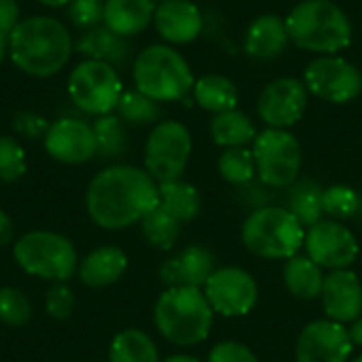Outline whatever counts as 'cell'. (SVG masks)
Here are the masks:
<instances>
[{"instance_id":"484cf974","label":"cell","mask_w":362,"mask_h":362,"mask_svg":"<svg viewBox=\"0 0 362 362\" xmlns=\"http://www.w3.org/2000/svg\"><path fill=\"white\" fill-rule=\"evenodd\" d=\"M284 284L288 293L301 301L320 299L325 274L322 267L316 265L310 257H291L284 265Z\"/></svg>"},{"instance_id":"2e32d148","label":"cell","mask_w":362,"mask_h":362,"mask_svg":"<svg viewBox=\"0 0 362 362\" xmlns=\"http://www.w3.org/2000/svg\"><path fill=\"white\" fill-rule=\"evenodd\" d=\"M352 348L354 344L346 325L316 320L301 331L295 358L297 362H348Z\"/></svg>"},{"instance_id":"7a4b0ae2","label":"cell","mask_w":362,"mask_h":362,"mask_svg":"<svg viewBox=\"0 0 362 362\" xmlns=\"http://www.w3.org/2000/svg\"><path fill=\"white\" fill-rule=\"evenodd\" d=\"M74 53V40L64 21L51 15L21 19L8 34V57L28 76L49 78L62 72Z\"/></svg>"},{"instance_id":"e0dca14e","label":"cell","mask_w":362,"mask_h":362,"mask_svg":"<svg viewBox=\"0 0 362 362\" xmlns=\"http://www.w3.org/2000/svg\"><path fill=\"white\" fill-rule=\"evenodd\" d=\"M153 25L165 45H189L204 32V15L191 0H161L155 6Z\"/></svg>"},{"instance_id":"4dcf8cb0","label":"cell","mask_w":362,"mask_h":362,"mask_svg":"<svg viewBox=\"0 0 362 362\" xmlns=\"http://www.w3.org/2000/svg\"><path fill=\"white\" fill-rule=\"evenodd\" d=\"M142 235L144 240L157 250H172L180 238V225L165 208L157 206L148 212L142 221Z\"/></svg>"},{"instance_id":"8fae6325","label":"cell","mask_w":362,"mask_h":362,"mask_svg":"<svg viewBox=\"0 0 362 362\" xmlns=\"http://www.w3.org/2000/svg\"><path fill=\"white\" fill-rule=\"evenodd\" d=\"M312 95L329 104H348L362 93L361 68L341 55H318L303 72Z\"/></svg>"},{"instance_id":"83f0119b","label":"cell","mask_w":362,"mask_h":362,"mask_svg":"<svg viewBox=\"0 0 362 362\" xmlns=\"http://www.w3.org/2000/svg\"><path fill=\"white\" fill-rule=\"evenodd\" d=\"M288 212L295 214V218L303 227H312L318 221H322V193L325 189L314 180H297L288 187Z\"/></svg>"},{"instance_id":"f1b7e54d","label":"cell","mask_w":362,"mask_h":362,"mask_svg":"<svg viewBox=\"0 0 362 362\" xmlns=\"http://www.w3.org/2000/svg\"><path fill=\"white\" fill-rule=\"evenodd\" d=\"M108 362H159V352L144 331L127 329L112 339Z\"/></svg>"},{"instance_id":"8992f818","label":"cell","mask_w":362,"mask_h":362,"mask_svg":"<svg viewBox=\"0 0 362 362\" xmlns=\"http://www.w3.org/2000/svg\"><path fill=\"white\" fill-rule=\"evenodd\" d=\"M242 242L261 259L288 261L305 244V227L286 208L261 206L244 221Z\"/></svg>"},{"instance_id":"bcb514c9","label":"cell","mask_w":362,"mask_h":362,"mask_svg":"<svg viewBox=\"0 0 362 362\" xmlns=\"http://www.w3.org/2000/svg\"><path fill=\"white\" fill-rule=\"evenodd\" d=\"M163 362H202L197 361V358H193V356H185V354H176V356H170V358H165Z\"/></svg>"},{"instance_id":"7402d4cb","label":"cell","mask_w":362,"mask_h":362,"mask_svg":"<svg viewBox=\"0 0 362 362\" xmlns=\"http://www.w3.org/2000/svg\"><path fill=\"white\" fill-rule=\"evenodd\" d=\"M155 6V0H104L102 23L110 32L132 38L153 23Z\"/></svg>"},{"instance_id":"30bf717a","label":"cell","mask_w":362,"mask_h":362,"mask_svg":"<svg viewBox=\"0 0 362 362\" xmlns=\"http://www.w3.org/2000/svg\"><path fill=\"white\" fill-rule=\"evenodd\" d=\"M193 151V138L185 123L168 119L159 121L144 146V170L159 182L180 180Z\"/></svg>"},{"instance_id":"5bb4252c","label":"cell","mask_w":362,"mask_h":362,"mask_svg":"<svg viewBox=\"0 0 362 362\" xmlns=\"http://www.w3.org/2000/svg\"><path fill=\"white\" fill-rule=\"evenodd\" d=\"M308 257L322 269H348L358 257V242L354 233L339 221L322 218L305 231Z\"/></svg>"},{"instance_id":"6da1fadb","label":"cell","mask_w":362,"mask_h":362,"mask_svg":"<svg viewBox=\"0 0 362 362\" xmlns=\"http://www.w3.org/2000/svg\"><path fill=\"white\" fill-rule=\"evenodd\" d=\"M85 204L98 227L119 231L140 223L159 206V185L142 168L110 165L91 178Z\"/></svg>"},{"instance_id":"9c48e42d","label":"cell","mask_w":362,"mask_h":362,"mask_svg":"<svg viewBox=\"0 0 362 362\" xmlns=\"http://www.w3.org/2000/svg\"><path fill=\"white\" fill-rule=\"evenodd\" d=\"M257 176L263 185L274 189H288L299 180L301 172V144L288 129L267 127L257 134L252 142Z\"/></svg>"},{"instance_id":"4316f807","label":"cell","mask_w":362,"mask_h":362,"mask_svg":"<svg viewBox=\"0 0 362 362\" xmlns=\"http://www.w3.org/2000/svg\"><path fill=\"white\" fill-rule=\"evenodd\" d=\"M159 206L165 208L178 223H191L202 210L199 191L185 180L159 182Z\"/></svg>"},{"instance_id":"cb8c5ba5","label":"cell","mask_w":362,"mask_h":362,"mask_svg":"<svg viewBox=\"0 0 362 362\" xmlns=\"http://www.w3.org/2000/svg\"><path fill=\"white\" fill-rule=\"evenodd\" d=\"M193 100L206 112L221 115V112H227V110L238 108L240 91H238V85L229 76H223V74H206L202 78H195Z\"/></svg>"},{"instance_id":"ac0fdd59","label":"cell","mask_w":362,"mask_h":362,"mask_svg":"<svg viewBox=\"0 0 362 362\" xmlns=\"http://www.w3.org/2000/svg\"><path fill=\"white\" fill-rule=\"evenodd\" d=\"M320 301L329 320L348 325L362 316V284L350 269H337L325 276Z\"/></svg>"},{"instance_id":"c3c4849f","label":"cell","mask_w":362,"mask_h":362,"mask_svg":"<svg viewBox=\"0 0 362 362\" xmlns=\"http://www.w3.org/2000/svg\"><path fill=\"white\" fill-rule=\"evenodd\" d=\"M155 2H161V0H155Z\"/></svg>"},{"instance_id":"7bdbcfd3","label":"cell","mask_w":362,"mask_h":362,"mask_svg":"<svg viewBox=\"0 0 362 362\" xmlns=\"http://www.w3.org/2000/svg\"><path fill=\"white\" fill-rule=\"evenodd\" d=\"M348 333H350L352 344H354V346H361L362 348V316L352 322V327L348 329Z\"/></svg>"},{"instance_id":"8d00e7d4","label":"cell","mask_w":362,"mask_h":362,"mask_svg":"<svg viewBox=\"0 0 362 362\" xmlns=\"http://www.w3.org/2000/svg\"><path fill=\"white\" fill-rule=\"evenodd\" d=\"M66 15L76 30H91L104 19V0H70V4L66 6Z\"/></svg>"},{"instance_id":"d4e9b609","label":"cell","mask_w":362,"mask_h":362,"mask_svg":"<svg viewBox=\"0 0 362 362\" xmlns=\"http://www.w3.org/2000/svg\"><path fill=\"white\" fill-rule=\"evenodd\" d=\"M257 125L252 119L233 108L221 115H214L210 121V136L216 146L221 148H238V146H248L257 138Z\"/></svg>"},{"instance_id":"3957f363","label":"cell","mask_w":362,"mask_h":362,"mask_svg":"<svg viewBox=\"0 0 362 362\" xmlns=\"http://www.w3.org/2000/svg\"><path fill=\"white\" fill-rule=\"evenodd\" d=\"M291 42L316 55H339L352 45V21L333 0H301L288 13Z\"/></svg>"},{"instance_id":"b9f144b4","label":"cell","mask_w":362,"mask_h":362,"mask_svg":"<svg viewBox=\"0 0 362 362\" xmlns=\"http://www.w3.org/2000/svg\"><path fill=\"white\" fill-rule=\"evenodd\" d=\"M13 233H15V225L11 216L0 210V246H6L13 240Z\"/></svg>"},{"instance_id":"ba28073f","label":"cell","mask_w":362,"mask_h":362,"mask_svg":"<svg viewBox=\"0 0 362 362\" xmlns=\"http://www.w3.org/2000/svg\"><path fill=\"white\" fill-rule=\"evenodd\" d=\"M123 83L115 66L98 59L78 62L68 76V95L72 104L93 117L110 115L123 95Z\"/></svg>"},{"instance_id":"ee69618b","label":"cell","mask_w":362,"mask_h":362,"mask_svg":"<svg viewBox=\"0 0 362 362\" xmlns=\"http://www.w3.org/2000/svg\"><path fill=\"white\" fill-rule=\"evenodd\" d=\"M6 55H8V34L0 32V66L6 59Z\"/></svg>"},{"instance_id":"e575fe53","label":"cell","mask_w":362,"mask_h":362,"mask_svg":"<svg viewBox=\"0 0 362 362\" xmlns=\"http://www.w3.org/2000/svg\"><path fill=\"white\" fill-rule=\"evenodd\" d=\"M32 318V305L30 299L11 286L0 288V322L8 327H23Z\"/></svg>"},{"instance_id":"ab89813d","label":"cell","mask_w":362,"mask_h":362,"mask_svg":"<svg viewBox=\"0 0 362 362\" xmlns=\"http://www.w3.org/2000/svg\"><path fill=\"white\" fill-rule=\"evenodd\" d=\"M49 125L51 123L42 115L32 110H21L13 117V129L23 138H45Z\"/></svg>"},{"instance_id":"ffe728a7","label":"cell","mask_w":362,"mask_h":362,"mask_svg":"<svg viewBox=\"0 0 362 362\" xmlns=\"http://www.w3.org/2000/svg\"><path fill=\"white\" fill-rule=\"evenodd\" d=\"M291 45L286 21L274 13L259 15L252 19L244 34V53L257 62H272L284 55Z\"/></svg>"},{"instance_id":"f35d334b","label":"cell","mask_w":362,"mask_h":362,"mask_svg":"<svg viewBox=\"0 0 362 362\" xmlns=\"http://www.w3.org/2000/svg\"><path fill=\"white\" fill-rule=\"evenodd\" d=\"M208 362H259L257 354L240 341H223L210 350Z\"/></svg>"},{"instance_id":"1f68e13d","label":"cell","mask_w":362,"mask_h":362,"mask_svg":"<svg viewBox=\"0 0 362 362\" xmlns=\"http://www.w3.org/2000/svg\"><path fill=\"white\" fill-rule=\"evenodd\" d=\"M95 140H98V155L106 159H117L127 151V132L125 123L117 115H102L93 123Z\"/></svg>"},{"instance_id":"4fadbf2b","label":"cell","mask_w":362,"mask_h":362,"mask_svg":"<svg viewBox=\"0 0 362 362\" xmlns=\"http://www.w3.org/2000/svg\"><path fill=\"white\" fill-rule=\"evenodd\" d=\"M204 295L214 314L240 318L255 310L259 301V286L255 278L240 267L216 269L204 286Z\"/></svg>"},{"instance_id":"7c38bea8","label":"cell","mask_w":362,"mask_h":362,"mask_svg":"<svg viewBox=\"0 0 362 362\" xmlns=\"http://www.w3.org/2000/svg\"><path fill=\"white\" fill-rule=\"evenodd\" d=\"M310 102V91L303 81L295 76H280L267 83L257 100V115L267 127L291 129L297 125Z\"/></svg>"},{"instance_id":"60d3db41","label":"cell","mask_w":362,"mask_h":362,"mask_svg":"<svg viewBox=\"0 0 362 362\" xmlns=\"http://www.w3.org/2000/svg\"><path fill=\"white\" fill-rule=\"evenodd\" d=\"M21 21V8L17 0H0V32L11 34Z\"/></svg>"},{"instance_id":"74e56055","label":"cell","mask_w":362,"mask_h":362,"mask_svg":"<svg viewBox=\"0 0 362 362\" xmlns=\"http://www.w3.org/2000/svg\"><path fill=\"white\" fill-rule=\"evenodd\" d=\"M45 308L49 316H53L55 320H66L74 312V293L66 282H53V286L47 293Z\"/></svg>"},{"instance_id":"277c9868","label":"cell","mask_w":362,"mask_h":362,"mask_svg":"<svg viewBox=\"0 0 362 362\" xmlns=\"http://www.w3.org/2000/svg\"><path fill=\"white\" fill-rule=\"evenodd\" d=\"M153 320L165 341L189 348L202 344L210 335L214 310L202 288L174 286L157 299Z\"/></svg>"},{"instance_id":"f546056e","label":"cell","mask_w":362,"mask_h":362,"mask_svg":"<svg viewBox=\"0 0 362 362\" xmlns=\"http://www.w3.org/2000/svg\"><path fill=\"white\" fill-rule=\"evenodd\" d=\"M117 117L127 123V125H151L159 123L163 117V108L159 102L151 100L138 89H127L123 91L119 104H117Z\"/></svg>"},{"instance_id":"d6986e66","label":"cell","mask_w":362,"mask_h":362,"mask_svg":"<svg viewBox=\"0 0 362 362\" xmlns=\"http://www.w3.org/2000/svg\"><path fill=\"white\" fill-rule=\"evenodd\" d=\"M216 272V257L212 250L204 246H189L178 257L168 259L161 269L159 278L168 288L174 286H193L202 288Z\"/></svg>"},{"instance_id":"44dd1931","label":"cell","mask_w":362,"mask_h":362,"mask_svg":"<svg viewBox=\"0 0 362 362\" xmlns=\"http://www.w3.org/2000/svg\"><path fill=\"white\" fill-rule=\"evenodd\" d=\"M74 53L83 55L85 59H98L121 68L132 57V45L129 38H123L100 23L78 34V38L74 40Z\"/></svg>"},{"instance_id":"681fc988","label":"cell","mask_w":362,"mask_h":362,"mask_svg":"<svg viewBox=\"0 0 362 362\" xmlns=\"http://www.w3.org/2000/svg\"><path fill=\"white\" fill-rule=\"evenodd\" d=\"M361 74H362V68H361Z\"/></svg>"},{"instance_id":"836d02e7","label":"cell","mask_w":362,"mask_h":362,"mask_svg":"<svg viewBox=\"0 0 362 362\" xmlns=\"http://www.w3.org/2000/svg\"><path fill=\"white\" fill-rule=\"evenodd\" d=\"M361 210V195L346 185H333L322 193V212L331 221H346Z\"/></svg>"},{"instance_id":"603a6c76","label":"cell","mask_w":362,"mask_h":362,"mask_svg":"<svg viewBox=\"0 0 362 362\" xmlns=\"http://www.w3.org/2000/svg\"><path fill=\"white\" fill-rule=\"evenodd\" d=\"M127 272V257L117 246H102L91 250L81 263H78V278L85 286L91 288H104L115 284L123 278Z\"/></svg>"},{"instance_id":"7dc6e473","label":"cell","mask_w":362,"mask_h":362,"mask_svg":"<svg viewBox=\"0 0 362 362\" xmlns=\"http://www.w3.org/2000/svg\"><path fill=\"white\" fill-rule=\"evenodd\" d=\"M352 362H362V356H358V358H354V361Z\"/></svg>"},{"instance_id":"5b68a950","label":"cell","mask_w":362,"mask_h":362,"mask_svg":"<svg viewBox=\"0 0 362 362\" xmlns=\"http://www.w3.org/2000/svg\"><path fill=\"white\" fill-rule=\"evenodd\" d=\"M134 85L151 100L165 104L185 100L195 85V74L172 45H148L134 57Z\"/></svg>"},{"instance_id":"52a82bcc","label":"cell","mask_w":362,"mask_h":362,"mask_svg":"<svg viewBox=\"0 0 362 362\" xmlns=\"http://www.w3.org/2000/svg\"><path fill=\"white\" fill-rule=\"evenodd\" d=\"M13 257L25 274L51 282H68L78 269L72 242L53 231H30L21 235L15 242Z\"/></svg>"},{"instance_id":"d6a6232c","label":"cell","mask_w":362,"mask_h":362,"mask_svg":"<svg viewBox=\"0 0 362 362\" xmlns=\"http://www.w3.org/2000/svg\"><path fill=\"white\" fill-rule=\"evenodd\" d=\"M218 174L229 185H248L257 176V163L252 148L238 146V148H225L218 157Z\"/></svg>"},{"instance_id":"9a60e30c","label":"cell","mask_w":362,"mask_h":362,"mask_svg":"<svg viewBox=\"0 0 362 362\" xmlns=\"http://www.w3.org/2000/svg\"><path fill=\"white\" fill-rule=\"evenodd\" d=\"M42 140L49 157L66 165H81L98 155L93 125L76 117H62L53 121Z\"/></svg>"},{"instance_id":"f6af8a7d","label":"cell","mask_w":362,"mask_h":362,"mask_svg":"<svg viewBox=\"0 0 362 362\" xmlns=\"http://www.w3.org/2000/svg\"><path fill=\"white\" fill-rule=\"evenodd\" d=\"M36 2H40L42 6H49V8H64L70 4V0H36Z\"/></svg>"},{"instance_id":"d590c367","label":"cell","mask_w":362,"mask_h":362,"mask_svg":"<svg viewBox=\"0 0 362 362\" xmlns=\"http://www.w3.org/2000/svg\"><path fill=\"white\" fill-rule=\"evenodd\" d=\"M25 170L23 146L11 136H0V182H17Z\"/></svg>"}]
</instances>
